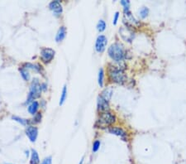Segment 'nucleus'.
I'll return each mask as SVG.
<instances>
[{
    "label": "nucleus",
    "mask_w": 186,
    "mask_h": 164,
    "mask_svg": "<svg viewBox=\"0 0 186 164\" xmlns=\"http://www.w3.org/2000/svg\"><path fill=\"white\" fill-rule=\"evenodd\" d=\"M115 116L113 114L110 113V112H103L100 114L99 120H97L96 123V127L98 128H104L106 127L112 125L114 122H115Z\"/></svg>",
    "instance_id": "1"
},
{
    "label": "nucleus",
    "mask_w": 186,
    "mask_h": 164,
    "mask_svg": "<svg viewBox=\"0 0 186 164\" xmlns=\"http://www.w3.org/2000/svg\"><path fill=\"white\" fill-rule=\"evenodd\" d=\"M108 55L113 60L116 61H122L124 56L123 47L120 43H113L108 48Z\"/></svg>",
    "instance_id": "2"
},
{
    "label": "nucleus",
    "mask_w": 186,
    "mask_h": 164,
    "mask_svg": "<svg viewBox=\"0 0 186 164\" xmlns=\"http://www.w3.org/2000/svg\"><path fill=\"white\" fill-rule=\"evenodd\" d=\"M41 92H42V85L40 84L39 81L37 79L33 80V81L32 82L31 85V89L29 95H28V103L32 101L35 99H37L41 96Z\"/></svg>",
    "instance_id": "3"
},
{
    "label": "nucleus",
    "mask_w": 186,
    "mask_h": 164,
    "mask_svg": "<svg viewBox=\"0 0 186 164\" xmlns=\"http://www.w3.org/2000/svg\"><path fill=\"white\" fill-rule=\"evenodd\" d=\"M109 76L112 81L117 84H123L127 81V76L122 71V70L117 67H113L110 69Z\"/></svg>",
    "instance_id": "4"
},
{
    "label": "nucleus",
    "mask_w": 186,
    "mask_h": 164,
    "mask_svg": "<svg viewBox=\"0 0 186 164\" xmlns=\"http://www.w3.org/2000/svg\"><path fill=\"white\" fill-rule=\"evenodd\" d=\"M107 43H108V40L107 37L103 35H100L98 36L97 40H96V43H95V49L98 52H103L105 50L106 47H107Z\"/></svg>",
    "instance_id": "5"
},
{
    "label": "nucleus",
    "mask_w": 186,
    "mask_h": 164,
    "mask_svg": "<svg viewBox=\"0 0 186 164\" xmlns=\"http://www.w3.org/2000/svg\"><path fill=\"white\" fill-rule=\"evenodd\" d=\"M54 56H55V51L50 49V48H44L41 51L42 60L46 63L52 61V59L54 58Z\"/></svg>",
    "instance_id": "6"
},
{
    "label": "nucleus",
    "mask_w": 186,
    "mask_h": 164,
    "mask_svg": "<svg viewBox=\"0 0 186 164\" xmlns=\"http://www.w3.org/2000/svg\"><path fill=\"white\" fill-rule=\"evenodd\" d=\"M119 32L122 37L125 41H128V42H132V39L134 37V33L130 29H128V28H122L119 30Z\"/></svg>",
    "instance_id": "7"
},
{
    "label": "nucleus",
    "mask_w": 186,
    "mask_h": 164,
    "mask_svg": "<svg viewBox=\"0 0 186 164\" xmlns=\"http://www.w3.org/2000/svg\"><path fill=\"white\" fill-rule=\"evenodd\" d=\"M26 134L28 135V139H30L31 142H35L36 140V138H37V135H38V129L36 127H32V126H30L27 128L26 130Z\"/></svg>",
    "instance_id": "8"
},
{
    "label": "nucleus",
    "mask_w": 186,
    "mask_h": 164,
    "mask_svg": "<svg viewBox=\"0 0 186 164\" xmlns=\"http://www.w3.org/2000/svg\"><path fill=\"white\" fill-rule=\"evenodd\" d=\"M109 109L108 103L102 96L98 97V109L101 112H107Z\"/></svg>",
    "instance_id": "9"
},
{
    "label": "nucleus",
    "mask_w": 186,
    "mask_h": 164,
    "mask_svg": "<svg viewBox=\"0 0 186 164\" xmlns=\"http://www.w3.org/2000/svg\"><path fill=\"white\" fill-rule=\"evenodd\" d=\"M49 8L50 10H52L55 15H60L62 13V6L59 1H52L49 4Z\"/></svg>",
    "instance_id": "10"
},
{
    "label": "nucleus",
    "mask_w": 186,
    "mask_h": 164,
    "mask_svg": "<svg viewBox=\"0 0 186 164\" xmlns=\"http://www.w3.org/2000/svg\"><path fill=\"white\" fill-rule=\"evenodd\" d=\"M109 133L112 134H114V135H117V136L122 138V139L125 140L126 136H127V134L126 132L123 129L120 128H116V127H112V128H109Z\"/></svg>",
    "instance_id": "11"
},
{
    "label": "nucleus",
    "mask_w": 186,
    "mask_h": 164,
    "mask_svg": "<svg viewBox=\"0 0 186 164\" xmlns=\"http://www.w3.org/2000/svg\"><path fill=\"white\" fill-rule=\"evenodd\" d=\"M65 36H66V28H65V27H61L58 30L57 34H56V41L57 42H61L65 37Z\"/></svg>",
    "instance_id": "12"
},
{
    "label": "nucleus",
    "mask_w": 186,
    "mask_h": 164,
    "mask_svg": "<svg viewBox=\"0 0 186 164\" xmlns=\"http://www.w3.org/2000/svg\"><path fill=\"white\" fill-rule=\"evenodd\" d=\"M39 155L35 149H32V157H31L30 164H39Z\"/></svg>",
    "instance_id": "13"
},
{
    "label": "nucleus",
    "mask_w": 186,
    "mask_h": 164,
    "mask_svg": "<svg viewBox=\"0 0 186 164\" xmlns=\"http://www.w3.org/2000/svg\"><path fill=\"white\" fill-rule=\"evenodd\" d=\"M39 108V104L37 101H32L30 105L28 106V112L31 114H35Z\"/></svg>",
    "instance_id": "14"
},
{
    "label": "nucleus",
    "mask_w": 186,
    "mask_h": 164,
    "mask_svg": "<svg viewBox=\"0 0 186 164\" xmlns=\"http://www.w3.org/2000/svg\"><path fill=\"white\" fill-rule=\"evenodd\" d=\"M112 95H113V90L111 88H107V89L103 90L101 96L108 102L110 100V99H111Z\"/></svg>",
    "instance_id": "15"
},
{
    "label": "nucleus",
    "mask_w": 186,
    "mask_h": 164,
    "mask_svg": "<svg viewBox=\"0 0 186 164\" xmlns=\"http://www.w3.org/2000/svg\"><path fill=\"white\" fill-rule=\"evenodd\" d=\"M124 13H125V17H127V20H128V22H130L131 23H132V24L137 23V21H136V20L135 19V17L132 16V13L130 12V10L124 11Z\"/></svg>",
    "instance_id": "16"
},
{
    "label": "nucleus",
    "mask_w": 186,
    "mask_h": 164,
    "mask_svg": "<svg viewBox=\"0 0 186 164\" xmlns=\"http://www.w3.org/2000/svg\"><path fill=\"white\" fill-rule=\"evenodd\" d=\"M66 97H67V89H66V86H65L63 87V90H62L61 99H60V105H62L65 103V101L66 100Z\"/></svg>",
    "instance_id": "17"
},
{
    "label": "nucleus",
    "mask_w": 186,
    "mask_h": 164,
    "mask_svg": "<svg viewBox=\"0 0 186 164\" xmlns=\"http://www.w3.org/2000/svg\"><path fill=\"white\" fill-rule=\"evenodd\" d=\"M97 29L99 32H103L106 29V23L103 20H99L97 24Z\"/></svg>",
    "instance_id": "18"
},
{
    "label": "nucleus",
    "mask_w": 186,
    "mask_h": 164,
    "mask_svg": "<svg viewBox=\"0 0 186 164\" xmlns=\"http://www.w3.org/2000/svg\"><path fill=\"white\" fill-rule=\"evenodd\" d=\"M20 73H21V75H22V78H23L25 81H28V80L30 79L29 72L28 71V70H26L25 68H22V69L20 70Z\"/></svg>",
    "instance_id": "19"
},
{
    "label": "nucleus",
    "mask_w": 186,
    "mask_h": 164,
    "mask_svg": "<svg viewBox=\"0 0 186 164\" xmlns=\"http://www.w3.org/2000/svg\"><path fill=\"white\" fill-rule=\"evenodd\" d=\"M148 13H149V9L146 8V7L142 8V9H140V11H139V14H140V16H141L142 18L147 17V15H148Z\"/></svg>",
    "instance_id": "20"
},
{
    "label": "nucleus",
    "mask_w": 186,
    "mask_h": 164,
    "mask_svg": "<svg viewBox=\"0 0 186 164\" xmlns=\"http://www.w3.org/2000/svg\"><path fill=\"white\" fill-rule=\"evenodd\" d=\"M103 76H104L103 70L100 69L99 72V85L100 87H103Z\"/></svg>",
    "instance_id": "21"
},
{
    "label": "nucleus",
    "mask_w": 186,
    "mask_h": 164,
    "mask_svg": "<svg viewBox=\"0 0 186 164\" xmlns=\"http://www.w3.org/2000/svg\"><path fill=\"white\" fill-rule=\"evenodd\" d=\"M13 120H14L15 121H17V122L20 123V124H22V125H26V124L28 123V120H23L22 118H20V117H17V116H13Z\"/></svg>",
    "instance_id": "22"
},
{
    "label": "nucleus",
    "mask_w": 186,
    "mask_h": 164,
    "mask_svg": "<svg viewBox=\"0 0 186 164\" xmlns=\"http://www.w3.org/2000/svg\"><path fill=\"white\" fill-rule=\"evenodd\" d=\"M121 4L124 7V11L129 10V5H130V2H129V1L122 0V1H121Z\"/></svg>",
    "instance_id": "23"
},
{
    "label": "nucleus",
    "mask_w": 186,
    "mask_h": 164,
    "mask_svg": "<svg viewBox=\"0 0 186 164\" xmlns=\"http://www.w3.org/2000/svg\"><path fill=\"white\" fill-rule=\"evenodd\" d=\"M99 147H100V141L96 140V141L94 143V144H93V151H94V152H97Z\"/></svg>",
    "instance_id": "24"
},
{
    "label": "nucleus",
    "mask_w": 186,
    "mask_h": 164,
    "mask_svg": "<svg viewBox=\"0 0 186 164\" xmlns=\"http://www.w3.org/2000/svg\"><path fill=\"white\" fill-rule=\"evenodd\" d=\"M41 120H42V114H40V113H38L36 116L34 117L32 123H39L40 121H41Z\"/></svg>",
    "instance_id": "25"
},
{
    "label": "nucleus",
    "mask_w": 186,
    "mask_h": 164,
    "mask_svg": "<svg viewBox=\"0 0 186 164\" xmlns=\"http://www.w3.org/2000/svg\"><path fill=\"white\" fill-rule=\"evenodd\" d=\"M51 162H52V158L51 157H48V158H45L43 160L42 164H51Z\"/></svg>",
    "instance_id": "26"
},
{
    "label": "nucleus",
    "mask_w": 186,
    "mask_h": 164,
    "mask_svg": "<svg viewBox=\"0 0 186 164\" xmlns=\"http://www.w3.org/2000/svg\"><path fill=\"white\" fill-rule=\"evenodd\" d=\"M118 17H119V13H118V12H116V13H115V14H114L113 22V23L114 25H116V24H117V20H118Z\"/></svg>",
    "instance_id": "27"
},
{
    "label": "nucleus",
    "mask_w": 186,
    "mask_h": 164,
    "mask_svg": "<svg viewBox=\"0 0 186 164\" xmlns=\"http://www.w3.org/2000/svg\"><path fill=\"white\" fill-rule=\"evenodd\" d=\"M6 164H11V163H6Z\"/></svg>",
    "instance_id": "28"
}]
</instances>
